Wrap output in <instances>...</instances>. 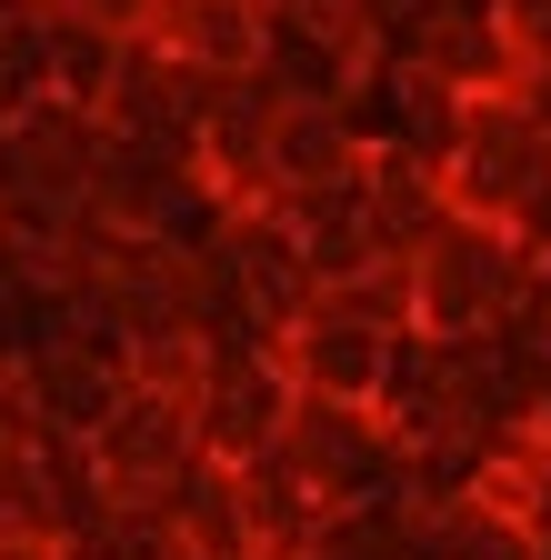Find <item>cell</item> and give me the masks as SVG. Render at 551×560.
I'll return each instance as SVG.
<instances>
[{
    "label": "cell",
    "mask_w": 551,
    "mask_h": 560,
    "mask_svg": "<svg viewBox=\"0 0 551 560\" xmlns=\"http://www.w3.org/2000/svg\"><path fill=\"white\" fill-rule=\"evenodd\" d=\"M411 280H422V340H502L541 301V260L502 221H461V210L411 250Z\"/></svg>",
    "instance_id": "6da1fadb"
},
{
    "label": "cell",
    "mask_w": 551,
    "mask_h": 560,
    "mask_svg": "<svg viewBox=\"0 0 551 560\" xmlns=\"http://www.w3.org/2000/svg\"><path fill=\"white\" fill-rule=\"evenodd\" d=\"M101 171H111L101 110L60 101V91H41V101L11 120V140H0V200H11V221L41 231V241L81 231L91 210H101Z\"/></svg>",
    "instance_id": "7a4b0ae2"
},
{
    "label": "cell",
    "mask_w": 551,
    "mask_h": 560,
    "mask_svg": "<svg viewBox=\"0 0 551 560\" xmlns=\"http://www.w3.org/2000/svg\"><path fill=\"white\" fill-rule=\"evenodd\" d=\"M282 451H291V470L321 490L341 521L401 501V480H411V441L391 431V410H361V400H301Z\"/></svg>",
    "instance_id": "3957f363"
},
{
    "label": "cell",
    "mask_w": 551,
    "mask_h": 560,
    "mask_svg": "<svg viewBox=\"0 0 551 560\" xmlns=\"http://www.w3.org/2000/svg\"><path fill=\"white\" fill-rule=\"evenodd\" d=\"M200 460H211L200 410L191 400H161V390H120V410L101 420V441H91V470L111 490V511H171Z\"/></svg>",
    "instance_id": "277c9868"
},
{
    "label": "cell",
    "mask_w": 551,
    "mask_h": 560,
    "mask_svg": "<svg viewBox=\"0 0 551 560\" xmlns=\"http://www.w3.org/2000/svg\"><path fill=\"white\" fill-rule=\"evenodd\" d=\"M541 171H551V130H541L521 101H471L451 161H441L451 210H461V221H502V231H512V210L531 200Z\"/></svg>",
    "instance_id": "5b68a950"
},
{
    "label": "cell",
    "mask_w": 551,
    "mask_h": 560,
    "mask_svg": "<svg viewBox=\"0 0 551 560\" xmlns=\"http://www.w3.org/2000/svg\"><path fill=\"white\" fill-rule=\"evenodd\" d=\"M401 350H411V340L361 330V320H341L331 301H311L282 340H271V361H282V381H291L301 400H361V410H381L391 381H401Z\"/></svg>",
    "instance_id": "8992f818"
},
{
    "label": "cell",
    "mask_w": 551,
    "mask_h": 560,
    "mask_svg": "<svg viewBox=\"0 0 551 560\" xmlns=\"http://www.w3.org/2000/svg\"><path fill=\"white\" fill-rule=\"evenodd\" d=\"M141 40L171 50L191 81H251V70H271V50H282V11H271V0H151Z\"/></svg>",
    "instance_id": "52a82bcc"
},
{
    "label": "cell",
    "mask_w": 551,
    "mask_h": 560,
    "mask_svg": "<svg viewBox=\"0 0 551 560\" xmlns=\"http://www.w3.org/2000/svg\"><path fill=\"white\" fill-rule=\"evenodd\" d=\"M401 60L432 70V81L461 91V101H512L521 70H531V50L512 40V21L492 11V0H441V11L401 40Z\"/></svg>",
    "instance_id": "ba28073f"
},
{
    "label": "cell",
    "mask_w": 551,
    "mask_h": 560,
    "mask_svg": "<svg viewBox=\"0 0 551 560\" xmlns=\"http://www.w3.org/2000/svg\"><path fill=\"white\" fill-rule=\"evenodd\" d=\"M21 371H31V400H41V431L50 441H101V420L120 410V390H130V371H120V350L111 340H91V330H41L31 350H21Z\"/></svg>",
    "instance_id": "9c48e42d"
},
{
    "label": "cell",
    "mask_w": 551,
    "mask_h": 560,
    "mask_svg": "<svg viewBox=\"0 0 551 560\" xmlns=\"http://www.w3.org/2000/svg\"><path fill=\"white\" fill-rule=\"evenodd\" d=\"M371 161V120L352 101H282V130H271V200H311V190H352Z\"/></svg>",
    "instance_id": "30bf717a"
},
{
    "label": "cell",
    "mask_w": 551,
    "mask_h": 560,
    "mask_svg": "<svg viewBox=\"0 0 551 560\" xmlns=\"http://www.w3.org/2000/svg\"><path fill=\"white\" fill-rule=\"evenodd\" d=\"M291 410H301V390L282 381V361L271 350H231L211 400H200V441H211V460H261L291 441Z\"/></svg>",
    "instance_id": "8fae6325"
},
{
    "label": "cell",
    "mask_w": 551,
    "mask_h": 560,
    "mask_svg": "<svg viewBox=\"0 0 551 560\" xmlns=\"http://www.w3.org/2000/svg\"><path fill=\"white\" fill-rule=\"evenodd\" d=\"M411 521H422V550L432 560H551V540L521 511L481 501V490H461V501H441V511H411Z\"/></svg>",
    "instance_id": "7c38bea8"
},
{
    "label": "cell",
    "mask_w": 551,
    "mask_h": 560,
    "mask_svg": "<svg viewBox=\"0 0 551 560\" xmlns=\"http://www.w3.org/2000/svg\"><path fill=\"white\" fill-rule=\"evenodd\" d=\"M341 320H361V330H391V340H422V280H411V260H371L352 280H331L321 291Z\"/></svg>",
    "instance_id": "4fadbf2b"
},
{
    "label": "cell",
    "mask_w": 551,
    "mask_h": 560,
    "mask_svg": "<svg viewBox=\"0 0 551 560\" xmlns=\"http://www.w3.org/2000/svg\"><path fill=\"white\" fill-rule=\"evenodd\" d=\"M481 501H502V511H521L541 540H551V431H512L492 460H481Z\"/></svg>",
    "instance_id": "5bb4252c"
},
{
    "label": "cell",
    "mask_w": 551,
    "mask_h": 560,
    "mask_svg": "<svg viewBox=\"0 0 551 560\" xmlns=\"http://www.w3.org/2000/svg\"><path fill=\"white\" fill-rule=\"evenodd\" d=\"M31 441H50V431H41V400H31V371L0 361V460L31 451Z\"/></svg>",
    "instance_id": "9a60e30c"
},
{
    "label": "cell",
    "mask_w": 551,
    "mask_h": 560,
    "mask_svg": "<svg viewBox=\"0 0 551 560\" xmlns=\"http://www.w3.org/2000/svg\"><path fill=\"white\" fill-rule=\"evenodd\" d=\"M512 241H521V250L551 270V171H541V180H531V200L512 210Z\"/></svg>",
    "instance_id": "2e32d148"
},
{
    "label": "cell",
    "mask_w": 551,
    "mask_h": 560,
    "mask_svg": "<svg viewBox=\"0 0 551 560\" xmlns=\"http://www.w3.org/2000/svg\"><path fill=\"white\" fill-rule=\"evenodd\" d=\"M0 560H81L71 540H21V530H0Z\"/></svg>",
    "instance_id": "e0dca14e"
},
{
    "label": "cell",
    "mask_w": 551,
    "mask_h": 560,
    "mask_svg": "<svg viewBox=\"0 0 551 560\" xmlns=\"http://www.w3.org/2000/svg\"><path fill=\"white\" fill-rule=\"evenodd\" d=\"M21 110H31V91L11 81V70H0V140H11V120H21Z\"/></svg>",
    "instance_id": "ac0fdd59"
},
{
    "label": "cell",
    "mask_w": 551,
    "mask_h": 560,
    "mask_svg": "<svg viewBox=\"0 0 551 560\" xmlns=\"http://www.w3.org/2000/svg\"><path fill=\"white\" fill-rule=\"evenodd\" d=\"M541 431H551V390H541Z\"/></svg>",
    "instance_id": "d6986e66"
}]
</instances>
